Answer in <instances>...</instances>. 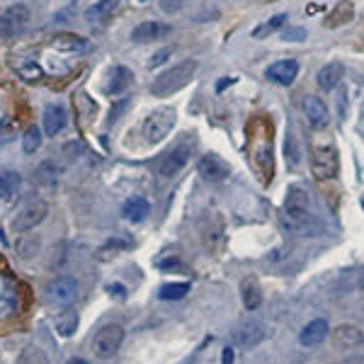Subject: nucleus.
Here are the masks:
<instances>
[{
  "label": "nucleus",
  "instance_id": "37998d69",
  "mask_svg": "<svg viewBox=\"0 0 364 364\" xmlns=\"http://www.w3.org/2000/svg\"><path fill=\"white\" fill-rule=\"evenodd\" d=\"M362 287H364V277H362Z\"/></svg>",
  "mask_w": 364,
  "mask_h": 364
},
{
  "label": "nucleus",
  "instance_id": "72a5a7b5",
  "mask_svg": "<svg viewBox=\"0 0 364 364\" xmlns=\"http://www.w3.org/2000/svg\"><path fill=\"white\" fill-rule=\"evenodd\" d=\"M18 73H20V78H25V81H39L44 73H41V68H39V63H34V61H29V63H22V66H18Z\"/></svg>",
  "mask_w": 364,
  "mask_h": 364
},
{
  "label": "nucleus",
  "instance_id": "20e7f679",
  "mask_svg": "<svg viewBox=\"0 0 364 364\" xmlns=\"http://www.w3.org/2000/svg\"><path fill=\"white\" fill-rule=\"evenodd\" d=\"M177 124V112L173 107H158L144 119V139L149 144H161Z\"/></svg>",
  "mask_w": 364,
  "mask_h": 364
},
{
  "label": "nucleus",
  "instance_id": "2eb2a0df",
  "mask_svg": "<svg viewBox=\"0 0 364 364\" xmlns=\"http://www.w3.org/2000/svg\"><path fill=\"white\" fill-rule=\"evenodd\" d=\"M333 345L337 350H355V347L364 345V333L357 325L342 323L333 330Z\"/></svg>",
  "mask_w": 364,
  "mask_h": 364
},
{
  "label": "nucleus",
  "instance_id": "c85d7f7f",
  "mask_svg": "<svg viewBox=\"0 0 364 364\" xmlns=\"http://www.w3.org/2000/svg\"><path fill=\"white\" fill-rule=\"evenodd\" d=\"M56 175H59V168H56L51 161L41 163V166L36 168V173H34L36 182L44 184V187H54V184H56Z\"/></svg>",
  "mask_w": 364,
  "mask_h": 364
},
{
  "label": "nucleus",
  "instance_id": "ea45409f",
  "mask_svg": "<svg viewBox=\"0 0 364 364\" xmlns=\"http://www.w3.org/2000/svg\"><path fill=\"white\" fill-rule=\"evenodd\" d=\"M109 292H114L117 297H124V289L119 287V284H114V287H109Z\"/></svg>",
  "mask_w": 364,
  "mask_h": 364
},
{
  "label": "nucleus",
  "instance_id": "b1692460",
  "mask_svg": "<svg viewBox=\"0 0 364 364\" xmlns=\"http://www.w3.org/2000/svg\"><path fill=\"white\" fill-rule=\"evenodd\" d=\"M119 0H95L90 8L86 10V18L90 20V22H100V20L109 18V15L117 10Z\"/></svg>",
  "mask_w": 364,
  "mask_h": 364
},
{
  "label": "nucleus",
  "instance_id": "39448f33",
  "mask_svg": "<svg viewBox=\"0 0 364 364\" xmlns=\"http://www.w3.org/2000/svg\"><path fill=\"white\" fill-rule=\"evenodd\" d=\"M121 342H124V328L119 323H109L105 328H100L93 337V355L97 360H112L119 352Z\"/></svg>",
  "mask_w": 364,
  "mask_h": 364
},
{
  "label": "nucleus",
  "instance_id": "6ab92c4d",
  "mask_svg": "<svg viewBox=\"0 0 364 364\" xmlns=\"http://www.w3.org/2000/svg\"><path fill=\"white\" fill-rule=\"evenodd\" d=\"M325 335H328V321L316 318V321H311V323L302 330V335H299V342H302L304 347H314V345H318V342H323Z\"/></svg>",
  "mask_w": 364,
  "mask_h": 364
},
{
  "label": "nucleus",
  "instance_id": "423d86ee",
  "mask_svg": "<svg viewBox=\"0 0 364 364\" xmlns=\"http://www.w3.org/2000/svg\"><path fill=\"white\" fill-rule=\"evenodd\" d=\"M340 170V158L333 146H314L311 149V173L316 180H333Z\"/></svg>",
  "mask_w": 364,
  "mask_h": 364
},
{
  "label": "nucleus",
  "instance_id": "6e6552de",
  "mask_svg": "<svg viewBox=\"0 0 364 364\" xmlns=\"http://www.w3.org/2000/svg\"><path fill=\"white\" fill-rule=\"evenodd\" d=\"M46 297H49V304L54 306H71L78 297V282L68 274L56 277L46 289Z\"/></svg>",
  "mask_w": 364,
  "mask_h": 364
},
{
  "label": "nucleus",
  "instance_id": "0eeeda50",
  "mask_svg": "<svg viewBox=\"0 0 364 364\" xmlns=\"http://www.w3.org/2000/svg\"><path fill=\"white\" fill-rule=\"evenodd\" d=\"M46 214H49V204H46L44 199H32V202H27L18 214H15L13 231H18V234L32 231L34 226H39L41 221L46 219Z\"/></svg>",
  "mask_w": 364,
  "mask_h": 364
},
{
  "label": "nucleus",
  "instance_id": "f8f14e48",
  "mask_svg": "<svg viewBox=\"0 0 364 364\" xmlns=\"http://www.w3.org/2000/svg\"><path fill=\"white\" fill-rule=\"evenodd\" d=\"M267 330L262 323H257V321H248V323H243L238 330H234V342L238 347H245V350H252V347H257L262 340H265Z\"/></svg>",
  "mask_w": 364,
  "mask_h": 364
},
{
  "label": "nucleus",
  "instance_id": "412c9836",
  "mask_svg": "<svg viewBox=\"0 0 364 364\" xmlns=\"http://www.w3.org/2000/svg\"><path fill=\"white\" fill-rule=\"evenodd\" d=\"M149 212H151V204H149V199H144V197L126 199L124 209H121V214H124L129 221H134V224H136V221H144Z\"/></svg>",
  "mask_w": 364,
  "mask_h": 364
},
{
  "label": "nucleus",
  "instance_id": "4c0bfd02",
  "mask_svg": "<svg viewBox=\"0 0 364 364\" xmlns=\"http://www.w3.org/2000/svg\"><path fill=\"white\" fill-rule=\"evenodd\" d=\"M234 83H236V78H224V81H219V86H216V90H226V88H229V86H234Z\"/></svg>",
  "mask_w": 364,
  "mask_h": 364
},
{
  "label": "nucleus",
  "instance_id": "bb28decb",
  "mask_svg": "<svg viewBox=\"0 0 364 364\" xmlns=\"http://www.w3.org/2000/svg\"><path fill=\"white\" fill-rule=\"evenodd\" d=\"M15 250H18V255L22 257V260H32V257L39 255L41 241L36 238V236H25V238H20L15 243Z\"/></svg>",
  "mask_w": 364,
  "mask_h": 364
},
{
  "label": "nucleus",
  "instance_id": "79ce46f5",
  "mask_svg": "<svg viewBox=\"0 0 364 364\" xmlns=\"http://www.w3.org/2000/svg\"><path fill=\"white\" fill-rule=\"evenodd\" d=\"M0 270H3V272H8V262H5L3 257H0Z\"/></svg>",
  "mask_w": 364,
  "mask_h": 364
},
{
  "label": "nucleus",
  "instance_id": "58836bf2",
  "mask_svg": "<svg viewBox=\"0 0 364 364\" xmlns=\"http://www.w3.org/2000/svg\"><path fill=\"white\" fill-rule=\"evenodd\" d=\"M340 364H364V355H355V357H347Z\"/></svg>",
  "mask_w": 364,
  "mask_h": 364
},
{
  "label": "nucleus",
  "instance_id": "a18cd8bd",
  "mask_svg": "<svg viewBox=\"0 0 364 364\" xmlns=\"http://www.w3.org/2000/svg\"><path fill=\"white\" fill-rule=\"evenodd\" d=\"M180 3H184V0H180Z\"/></svg>",
  "mask_w": 364,
  "mask_h": 364
},
{
  "label": "nucleus",
  "instance_id": "a878e982",
  "mask_svg": "<svg viewBox=\"0 0 364 364\" xmlns=\"http://www.w3.org/2000/svg\"><path fill=\"white\" fill-rule=\"evenodd\" d=\"M54 328H56V333H59L61 337H71L73 333H76V328H78V314H76V311H66V314L56 316Z\"/></svg>",
  "mask_w": 364,
  "mask_h": 364
},
{
  "label": "nucleus",
  "instance_id": "473e14b6",
  "mask_svg": "<svg viewBox=\"0 0 364 364\" xmlns=\"http://www.w3.org/2000/svg\"><path fill=\"white\" fill-rule=\"evenodd\" d=\"M39 146H41V131L36 129V126H29V129L25 131V136H22V151L32 156V153L39 151Z\"/></svg>",
  "mask_w": 364,
  "mask_h": 364
},
{
  "label": "nucleus",
  "instance_id": "f03ea898",
  "mask_svg": "<svg viewBox=\"0 0 364 364\" xmlns=\"http://www.w3.org/2000/svg\"><path fill=\"white\" fill-rule=\"evenodd\" d=\"M311 209H314V199L311 192L304 184H292L287 187V197H284V221L292 231L309 229Z\"/></svg>",
  "mask_w": 364,
  "mask_h": 364
},
{
  "label": "nucleus",
  "instance_id": "c03bdc74",
  "mask_svg": "<svg viewBox=\"0 0 364 364\" xmlns=\"http://www.w3.org/2000/svg\"><path fill=\"white\" fill-rule=\"evenodd\" d=\"M139 3H146V0H139Z\"/></svg>",
  "mask_w": 364,
  "mask_h": 364
},
{
  "label": "nucleus",
  "instance_id": "c9c22d12",
  "mask_svg": "<svg viewBox=\"0 0 364 364\" xmlns=\"http://www.w3.org/2000/svg\"><path fill=\"white\" fill-rule=\"evenodd\" d=\"M284 41H304L306 39V29L304 27H287L282 32Z\"/></svg>",
  "mask_w": 364,
  "mask_h": 364
},
{
  "label": "nucleus",
  "instance_id": "e433bc0d",
  "mask_svg": "<svg viewBox=\"0 0 364 364\" xmlns=\"http://www.w3.org/2000/svg\"><path fill=\"white\" fill-rule=\"evenodd\" d=\"M221 364H234V347H224V355H221Z\"/></svg>",
  "mask_w": 364,
  "mask_h": 364
},
{
  "label": "nucleus",
  "instance_id": "2f4dec72",
  "mask_svg": "<svg viewBox=\"0 0 364 364\" xmlns=\"http://www.w3.org/2000/svg\"><path fill=\"white\" fill-rule=\"evenodd\" d=\"M20 364H51V360H49V355L41 350V347L29 345L27 350L20 355Z\"/></svg>",
  "mask_w": 364,
  "mask_h": 364
},
{
  "label": "nucleus",
  "instance_id": "f704fd0d",
  "mask_svg": "<svg viewBox=\"0 0 364 364\" xmlns=\"http://www.w3.org/2000/svg\"><path fill=\"white\" fill-rule=\"evenodd\" d=\"M173 56V46H166V49H161V51H156V54L151 56V61H149V68H158V66H163L168 59Z\"/></svg>",
  "mask_w": 364,
  "mask_h": 364
},
{
  "label": "nucleus",
  "instance_id": "7ed1b4c3",
  "mask_svg": "<svg viewBox=\"0 0 364 364\" xmlns=\"http://www.w3.org/2000/svg\"><path fill=\"white\" fill-rule=\"evenodd\" d=\"M199 63L197 61H182L177 63V66L168 68V71H163L158 78H153L151 83V95H156V97H168V95H175L177 90H182V88H187L189 83H192L194 73H197Z\"/></svg>",
  "mask_w": 364,
  "mask_h": 364
},
{
  "label": "nucleus",
  "instance_id": "1a4fd4ad",
  "mask_svg": "<svg viewBox=\"0 0 364 364\" xmlns=\"http://www.w3.org/2000/svg\"><path fill=\"white\" fill-rule=\"evenodd\" d=\"M29 25V10L27 5H10L3 15H0V34L3 36H15L20 34Z\"/></svg>",
  "mask_w": 364,
  "mask_h": 364
},
{
  "label": "nucleus",
  "instance_id": "dca6fc26",
  "mask_svg": "<svg viewBox=\"0 0 364 364\" xmlns=\"http://www.w3.org/2000/svg\"><path fill=\"white\" fill-rule=\"evenodd\" d=\"M170 34V25H163V22H141L139 27L131 29V41L136 44H146V41H158V39H166Z\"/></svg>",
  "mask_w": 364,
  "mask_h": 364
},
{
  "label": "nucleus",
  "instance_id": "aec40b11",
  "mask_svg": "<svg viewBox=\"0 0 364 364\" xmlns=\"http://www.w3.org/2000/svg\"><path fill=\"white\" fill-rule=\"evenodd\" d=\"M20 187H22V175L18 170H3L0 173V199L10 202L18 197Z\"/></svg>",
  "mask_w": 364,
  "mask_h": 364
},
{
  "label": "nucleus",
  "instance_id": "9b49d317",
  "mask_svg": "<svg viewBox=\"0 0 364 364\" xmlns=\"http://www.w3.org/2000/svg\"><path fill=\"white\" fill-rule=\"evenodd\" d=\"M304 114L306 121L311 124V129H325L330 124V112L325 107V102L316 95H306L304 97Z\"/></svg>",
  "mask_w": 364,
  "mask_h": 364
},
{
  "label": "nucleus",
  "instance_id": "393cba45",
  "mask_svg": "<svg viewBox=\"0 0 364 364\" xmlns=\"http://www.w3.org/2000/svg\"><path fill=\"white\" fill-rule=\"evenodd\" d=\"M243 304H245L248 311H255L257 306L262 304V292H260V284L255 279H245L243 282Z\"/></svg>",
  "mask_w": 364,
  "mask_h": 364
},
{
  "label": "nucleus",
  "instance_id": "5701e85b",
  "mask_svg": "<svg viewBox=\"0 0 364 364\" xmlns=\"http://www.w3.org/2000/svg\"><path fill=\"white\" fill-rule=\"evenodd\" d=\"M131 71L129 68H124V66H117V68H112V76H109V86H107V93L109 95H121L129 88V83H131Z\"/></svg>",
  "mask_w": 364,
  "mask_h": 364
},
{
  "label": "nucleus",
  "instance_id": "4be33fe9",
  "mask_svg": "<svg viewBox=\"0 0 364 364\" xmlns=\"http://www.w3.org/2000/svg\"><path fill=\"white\" fill-rule=\"evenodd\" d=\"M51 46L59 51H86L88 41L78 34H56L54 39H51Z\"/></svg>",
  "mask_w": 364,
  "mask_h": 364
},
{
  "label": "nucleus",
  "instance_id": "f3484780",
  "mask_svg": "<svg viewBox=\"0 0 364 364\" xmlns=\"http://www.w3.org/2000/svg\"><path fill=\"white\" fill-rule=\"evenodd\" d=\"M342 78H345V66H342L340 61H330L318 71L316 83H318V88L323 93H330V90H335V88L340 86Z\"/></svg>",
  "mask_w": 364,
  "mask_h": 364
},
{
  "label": "nucleus",
  "instance_id": "c756f323",
  "mask_svg": "<svg viewBox=\"0 0 364 364\" xmlns=\"http://www.w3.org/2000/svg\"><path fill=\"white\" fill-rule=\"evenodd\" d=\"M187 292H189L187 282H175V284H166V287H161L158 297H161L163 302H177V299L187 297Z\"/></svg>",
  "mask_w": 364,
  "mask_h": 364
},
{
  "label": "nucleus",
  "instance_id": "a19ab883",
  "mask_svg": "<svg viewBox=\"0 0 364 364\" xmlns=\"http://www.w3.org/2000/svg\"><path fill=\"white\" fill-rule=\"evenodd\" d=\"M68 364H90V362L81 360V357H73V360H68Z\"/></svg>",
  "mask_w": 364,
  "mask_h": 364
},
{
  "label": "nucleus",
  "instance_id": "ddd939ff",
  "mask_svg": "<svg viewBox=\"0 0 364 364\" xmlns=\"http://www.w3.org/2000/svg\"><path fill=\"white\" fill-rule=\"evenodd\" d=\"M189 161V146H177V149H173L170 153H166L163 156V161L158 163V175L161 177H173L177 175V173L182 170L184 166H187Z\"/></svg>",
  "mask_w": 364,
  "mask_h": 364
},
{
  "label": "nucleus",
  "instance_id": "7c9ffc66",
  "mask_svg": "<svg viewBox=\"0 0 364 364\" xmlns=\"http://www.w3.org/2000/svg\"><path fill=\"white\" fill-rule=\"evenodd\" d=\"M284 158H287V166L289 168H297L302 163V151L297 146V136L289 131L287 134V141H284Z\"/></svg>",
  "mask_w": 364,
  "mask_h": 364
},
{
  "label": "nucleus",
  "instance_id": "a211bd4d",
  "mask_svg": "<svg viewBox=\"0 0 364 364\" xmlns=\"http://www.w3.org/2000/svg\"><path fill=\"white\" fill-rule=\"evenodd\" d=\"M66 121H68V114L61 105H46V109H44V131L46 134L49 136L61 134L63 126H66Z\"/></svg>",
  "mask_w": 364,
  "mask_h": 364
},
{
  "label": "nucleus",
  "instance_id": "9d476101",
  "mask_svg": "<svg viewBox=\"0 0 364 364\" xmlns=\"http://www.w3.org/2000/svg\"><path fill=\"white\" fill-rule=\"evenodd\" d=\"M197 170L207 182H221L231 175V166L221 156H216V153H207V156H202Z\"/></svg>",
  "mask_w": 364,
  "mask_h": 364
},
{
  "label": "nucleus",
  "instance_id": "f257e3e1",
  "mask_svg": "<svg viewBox=\"0 0 364 364\" xmlns=\"http://www.w3.org/2000/svg\"><path fill=\"white\" fill-rule=\"evenodd\" d=\"M250 161L262 182L272 180V126L267 119H255L250 124Z\"/></svg>",
  "mask_w": 364,
  "mask_h": 364
},
{
  "label": "nucleus",
  "instance_id": "cd10ccee",
  "mask_svg": "<svg viewBox=\"0 0 364 364\" xmlns=\"http://www.w3.org/2000/svg\"><path fill=\"white\" fill-rule=\"evenodd\" d=\"M287 20H289V15H287V13H279V15H274V18L270 20V22H262V25H257V27L252 29V36H255V39H262V36L272 34V32H277V29L287 27Z\"/></svg>",
  "mask_w": 364,
  "mask_h": 364
},
{
  "label": "nucleus",
  "instance_id": "4468645a",
  "mask_svg": "<svg viewBox=\"0 0 364 364\" xmlns=\"http://www.w3.org/2000/svg\"><path fill=\"white\" fill-rule=\"evenodd\" d=\"M267 81H272V83H277V86H292L294 81H297V76H299V63L294 61V59H284V61H277V63H272L270 68H267Z\"/></svg>",
  "mask_w": 364,
  "mask_h": 364
}]
</instances>
